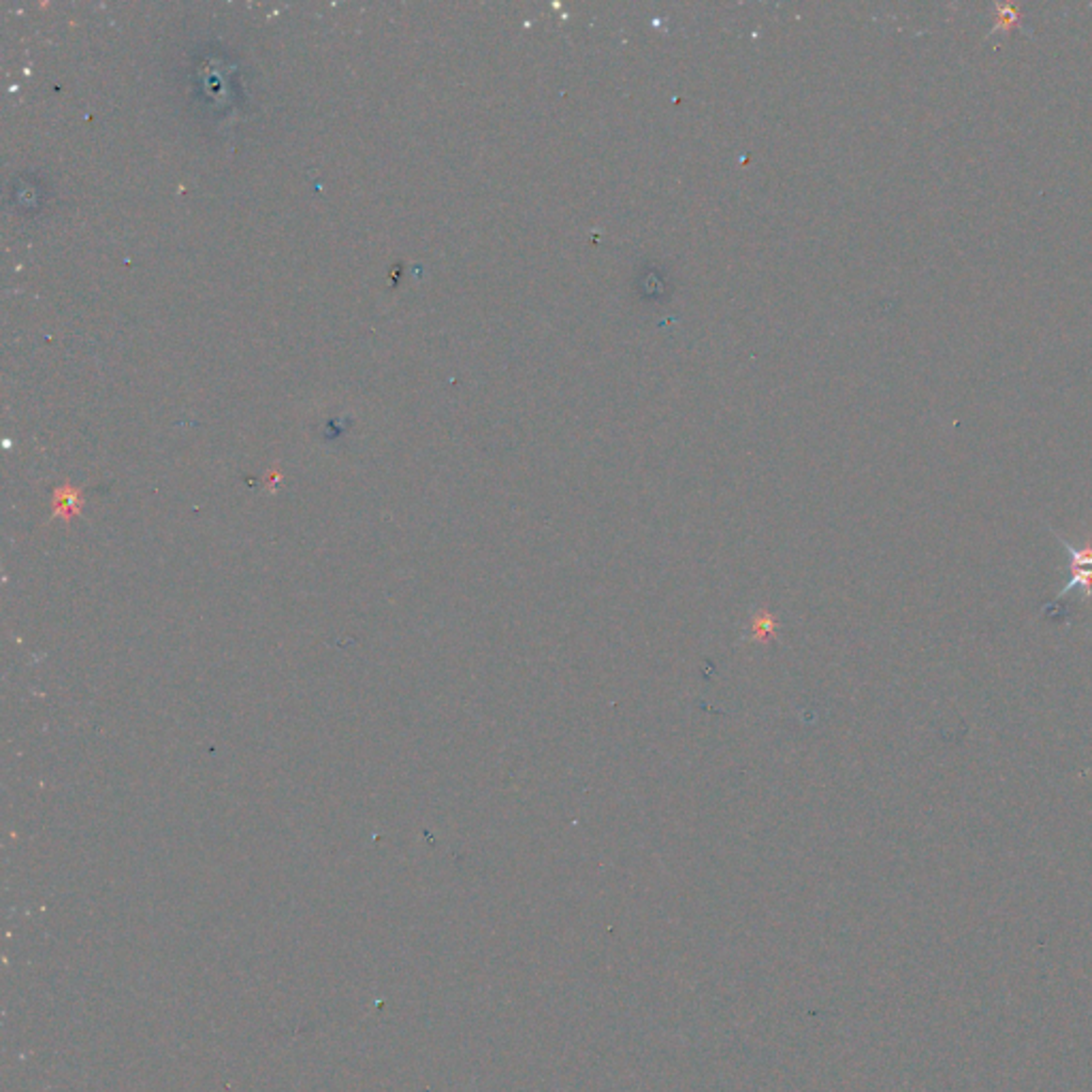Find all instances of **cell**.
<instances>
[{
	"label": "cell",
	"instance_id": "obj_1",
	"mask_svg": "<svg viewBox=\"0 0 1092 1092\" xmlns=\"http://www.w3.org/2000/svg\"><path fill=\"white\" fill-rule=\"evenodd\" d=\"M1050 534L1065 546L1067 557H1069V583H1067L1065 587L1056 593V598L1043 608L1048 616L1054 615L1058 604L1067 600V596L1073 591H1080L1082 600H1092V544L1075 546L1073 542L1067 540V538L1060 536L1054 527H1050Z\"/></svg>",
	"mask_w": 1092,
	"mask_h": 1092
}]
</instances>
